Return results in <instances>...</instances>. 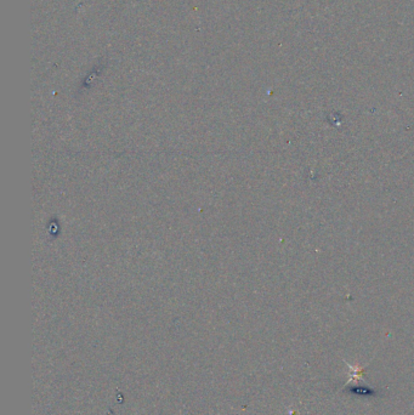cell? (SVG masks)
<instances>
[{
  "instance_id": "6da1fadb",
  "label": "cell",
  "mask_w": 414,
  "mask_h": 415,
  "mask_svg": "<svg viewBox=\"0 0 414 415\" xmlns=\"http://www.w3.org/2000/svg\"><path fill=\"white\" fill-rule=\"evenodd\" d=\"M347 392H349L350 394H352V396H357V397H365V398H370V397H375L379 394V392L377 391L375 389L370 388V386H359V385H354L351 386V388H347Z\"/></svg>"
}]
</instances>
